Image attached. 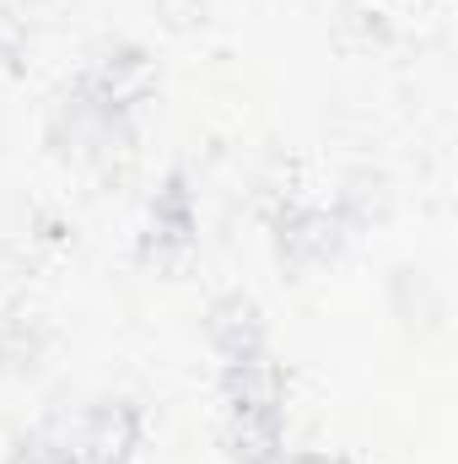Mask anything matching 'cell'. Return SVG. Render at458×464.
Instances as JSON below:
<instances>
[{
  "instance_id": "cell-1",
  "label": "cell",
  "mask_w": 458,
  "mask_h": 464,
  "mask_svg": "<svg viewBox=\"0 0 458 464\" xmlns=\"http://www.w3.org/2000/svg\"><path fill=\"white\" fill-rule=\"evenodd\" d=\"M135 443H140V416H135V405L109 400V405L87 411V421H81V443H76L71 454L87 459V464H129Z\"/></svg>"
},
{
  "instance_id": "cell-2",
  "label": "cell",
  "mask_w": 458,
  "mask_h": 464,
  "mask_svg": "<svg viewBox=\"0 0 458 464\" xmlns=\"http://www.w3.org/2000/svg\"><path fill=\"white\" fill-rule=\"evenodd\" d=\"M11 464H76L71 449H54V443H43V438H33V443H22V454Z\"/></svg>"
}]
</instances>
